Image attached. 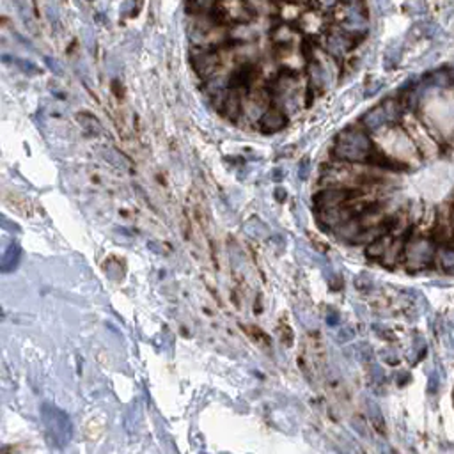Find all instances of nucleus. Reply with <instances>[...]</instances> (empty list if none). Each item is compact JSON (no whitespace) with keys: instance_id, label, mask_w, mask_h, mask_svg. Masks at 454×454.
Wrapping results in <instances>:
<instances>
[{"instance_id":"nucleus-9","label":"nucleus","mask_w":454,"mask_h":454,"mask_svg":"<svg viewBox=\"0 0 454 454\" xmlns=\"http://www.w3.org/2000/svg\"><path fill=\"white\" fill-rule=\"evenodd\" d=\"M103 151H105V160H109L110 163H114L117 169H121L122 165H125V158H122V156H119L117 151H112V149H105V148H103Z\"/></svg>"},{"instance_id":"nucleus-7","label":"nucleus","mask_w":454,"mask_h":454,"mask_svg":"<svg viewBox=\"0 0 454 454\" xmlns=\"http://www.w3.org/2000/svg\"><path fill=\"white\" fill-rule=\"evenodd\" d=\"M217 0H187V11L188 14H201L210 13L211 7L215 6Z\"/></svg>"},{"instance_id":"nucleus-5","label":"nucleus","mask_w":454,"mask_h":454,"mask_svg":"<svg viewBox=\"0 0 454 454\" xmlns=\"http://www.w3.org/2000/svg\"><path fill=\"white\" fill-rule=\"evenodd\" d=\"M20 254H22L20 247H18L16 243H11L9 247L6 249L4 256H2V270L4 272L14 270V268H16V264H18V261H20Z\"/></svg>"},{"instance_id":"nucleus-4","label":"nucleus","mask_w":454,"mask_h":454,"mask_svg":"<svg viewBox=\"0 0 454 454\" xmlns=\"http://www.w3.org/2000/svg\"><path fill=\"white\" fill-rule=\"evenodd\" d=\"M259 126L264 132H279L286 126V115L280 109H268L261 115Z\"/></svg>"},{"instance_id":"nucleus-1","label":"nucleus","mask_w":454,"mask_h":454,"mask_svg":"<svg viewBox=\"0 0 454 454\" xmlns=\"http://www.w3.org/2000/svg\"><path fill=\"white\" fill-rule=\"evenodd\" d=\"M336 156L349 161H362L371 155V140L360 128H348L341 133L334 148Z\"/></svg>"},{"instance_id":"nucleus-6","label":"nucleus","mask_w":454,"mask_h":454,"mask_svg":"<svg viewBox=\"0 0 454 454\" xmlns=\"http://www.w3.org/2000/svg\"><path fill=\"white\" fill-rule=\"evenodd\" d=\"M76 119H78V122L84 126V130H86L89 135H99V133H101V125H99V121L92 114L80 112L76 115Z\"/></svg>"},{"instance_id":"nucleus-3","label":"nucleus","mask_w":454,"mask_h":454,"mask_svg":"<svg viewBox=\"0 0 454 454\" xmlns=\"http://www.w3.org/2000/svg\"><path fill=\"white\" fill-rule=\"evenodd\" d=\"M192 64L202 78H210L222 66V57L213 48H199L192 53Z\"/></svg>"},{"instance_id":"nucleus-8","label":"nucleus","mask_w":454,"mask_h":454,"mask_svg":"<svg viewBox=\"0 0 454 454\" xmlns=\"http://www.w3.org/2000/svg\"><path fill=\"white\" fill-rule=\"evenodd\" d=\"M247 332L250 334V336L254 337V339L257 341V344L264 346V348H266V346H270V341H268L266 334H264V332H261V330L257 328V326H249V328H247Z\"/></svg>"},{"instance_id":"nucleus-2","label":"nucleus","mask_w":454,"mask_h":454,"mask_svg":"<svg viewBox=\"0 0 454 454\" xmlns=\"http://www.w3.org/2000/svg\"><path fill=\"white\" fill-rule=\"evenodd\" d=\"M41 417L46 426V431L50 433V437L57 442L59 445H66L71 438V421L63 410L55 408L52 405H45L41 408Z\"/></svg>"}]
</instances>
